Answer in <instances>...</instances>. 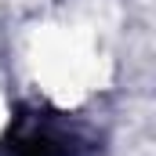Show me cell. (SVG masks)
I'll return each instance as SVG.
<instances>
[{"label":"cell","instance_id":"obj_1","mask_svg":"<svg viewBox=\"0 0 156 156\" xmlns=\"http://www.w3.org/2000/svg\"><path fill=\"white\" fill-rule=\"evenodd\" d=\"M87 149L91 134L51 105H22L0 138V156H83Z\"/></svg>","mask_w":156,"mask_h":156}]
</instances>
